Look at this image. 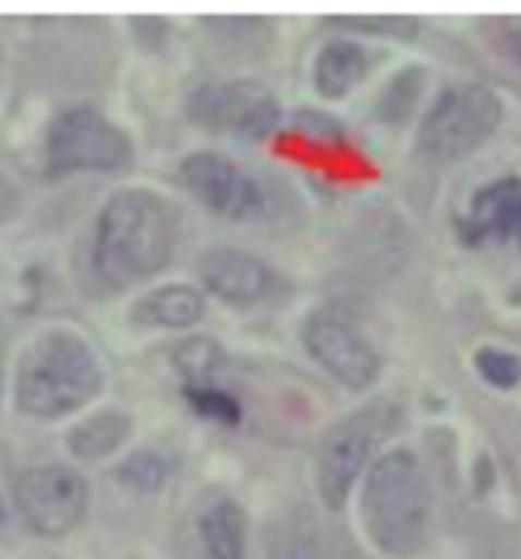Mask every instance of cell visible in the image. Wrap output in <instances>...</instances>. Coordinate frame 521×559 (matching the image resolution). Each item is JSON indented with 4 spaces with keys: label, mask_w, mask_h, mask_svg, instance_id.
Segmentation results:
<instances>
[{
    "label": "cell",
    "mask_w": 521,
    "mask_h": 559,
    "mask_svg": "<svg viewBox=\"0 0 521 559\" xmlns=\"http://www.w3.org/2000/svg\"><path fill=\"white\" fill-rule=\"evenodd\" d=\"M178 367L190 385H202L220 367V348L210 340H190L178 348Z\"/></svg>",
    "instance_id": "17"
},
{
    "label": "cell",
    "mask_w": 521,
    "mask_h": 559,
    "mask_svg": "<svg viewBox=\"0 0 521 559\" xmlns=\"http://www.w3.org/2000/svg\"><path fill=\"white\" fill-rule=\"evenodd\" d=\"M186 397L202 416L208 419H217V423H239L241 407L239 401L232 397L223 389H214L210 382H202V385H186Z\"/></svg>",
    "instance_id": "18"
},
{
    "label": "cell",
    "mask_w": 521,
    "mask_h": 559,
    "mask_svg": "<svg viewBox=\"0 0 521 559\" xmlns=\"http://www.w3.org/2000/svg\"><path fill=\"white\" fill-rule=\"evenodd\" d=\"M390 409L363 407L329 428L317 447V486L329 508H342L351 486L373 459L378 443L388 438Z\"/></svg>",
    "instance_id": "6"
},
{
    "label": "cell",
    "mask_w": 521,
    "mask_h": 559,
    "mask_svg": "<svg viewBox=\"0 0 521 559\" xmlns=\"http://www.w3.org/2000/svg\"><path fill=\"white\" fill-rule=\"evenodd\" d=\"M202 285L232 306H251L268 287L266 263L239 248H214L198 263Z\"/></svg>",
    "instance_id": "11"
},
{
    "label": "cell",
    "mask_w": 521,
    "mask_h": 559,
    "mask_svg": "<svg viewBox=\"0 0 521 559\" xmlns=\"http://www.w3.org/2000/svg\"><path fill=\"white\" fill-rule=\"evenodd\" d=\"M497 95L476 83H461L439 95L421 126V151L433 159H458L478 147L500 126Z\"/></svg>",
    "instance_id": "5"
},
{
    "label": "cell",
    "mask_w": 521,
    "mask_h": 559,
    "mask_svg": "<svg viewBox=\"0 0 521 559\" xmlns=\"http://www.w3.org/2000/svg\"><path fill=\"white\" fill-rule=\"evenodd\" d=\"M0 377H3V370H0Z\"/></svg>",
    "instance_id": "21"
},
{
    "label": "cell",
    "mask_w": 521,
    "mask_h": 559,
    "mask_svg": "<svg viewBox=\"0 0 521 559\" xmlns=\"http://www.w3.org/2000/svg\"><path fill=\"white\" fill-rule=\"evenodd\" d=\"M205 316V297L190 285H165L149 290L134 306V321L144 328L183 331Z\"/></svg>",
    "instance_id": "13"
},
{
    "label": "cell",
    "mask_w": 521,
    "mask_h": 559,
    "mask_svg": "<svg viewBox=\"0 0 521 559\" xmlns=\"http://www.w3.org/2000/svg\"><path fill=\"white\" fill-rule=\"evenodd\" d=\"M463 236L470 242L482 239H521V181L504 178L485 190H478L470 205V214L461 221Z\"/></svg>",
    "instance_id": "12"
},
{
    "label": "cell",
    "mask_w": 521,
    "mask_h": 559,
    "mask_svg": "<svg viewBox=\"0 0 521 559\" xmlns=\"http://www.w3.org/2000/svg\"><path fill=\"white\" fill-rule=\"evenodd\" d=\"M305 346L314 361L348 389H366L378 377L381 361L375 348L351 324H344L342 318L314 316L305 328Z\"/></svg>",
    "instance_id": "10"
},
{
    "label": "cell",
    "mask_w": 521,
    "mask_h": 559,
    "mask_svg": "<svg viewBox=\"0 0 521 559\" xmlns=\"http://www.w3.org/2000/svg\"><path fill=\"white\" fill-rule=\"evenodd\" d=\"M129 435H132V419L120 409H105V413H95L71 428L68 450L76 459H105V455L117 453Z\"/></svg>",
    "instance_id": "16"
},
{
    "label": "cell",
    "mask_w": 521,
    "mask_h": 559,
    "mask_svg": "<svg viewBox=\"0 0 521 559\" xmlns=\"http://www.w3.org/2000/svg\"><path fill=\"white\" fill-rule=\"evenodd\" d=\"M120 474L129 484L141 486V489H153V486H159L165 480V465L159 455L137 453L122 465Z\"/></svg>",
    "instance_id": "20"
},
{
    "label": "cell",
    "mask_w": 521,
    "mask_h": 559,
    "mask_svg": "<svg viewBox=\"0 0 521 559\" xmlns=\"http://www.w3.org/2000/svg\"><path fill=\"white\" fill-rule=\"evenodd\" d=\"M174 214L149 190H125L107 202L95 229V263L113 285H134L162 270L174 251Z\"/></svg>",
    "instance_id": "1"
},
{
    "label": "cell",
    "mask_w": 521,
    "mask_h": 559,
    "mask_svg": "<svg viewBox=\"0 0 521 559\" xmlns=\"http://www.w3.org/2000/svg\"><path fill=\"white\" fill-rule=\"evenodd\" d=\"M476 367L482 377L488 379L492 385H500V389H512L521 379V361L509 352H500V348H482L476 355Z\"/></svg>",
    "instance_id": "19"
},
{
    "label": "cell",
    "mask_w": 521,
    "mask_h": 559,
    "mask_svg": "<svg viewBox=\"0 0 521 559\" xmlns=\"http://www.w3.org/2000/svg\"><path fill=\"white\" fill-rule=\"evenodd\" d=\"M129 163H132L129 135L92 107H71L49 126L46 168L52 178L71 171H120Z\"/></svg>",
    "instance_id": "4"
},
{
    "label": "cell",
    "mask_w": 521,
    "mask_h": 559,
    "mask_svg": "<svg viewBox=\"0 0 521 559\" xmlns=\"http://www.w3.org/2000/svg\"><path fill=\"white\" fill-rule=\"evenodd\" d=\"M101 392V367L86 340L76 333L49 331L37 336L15 377V404L34 419H59L89 404Z\"/></svg>",
    "instance_id": "2"
},
{
    "label": "cell",
    "mask_w": 521,
    "mask_h": 559,
    "mask_svg": "<svg viewBox=\"0 0 521 559\" xmlns=\"http://www.w3.org/2000/svg\"><path fill=\"white\" fill-rule=\"evenodd\" d=\"M198 532L208 559H244L247 520L235 501H214L198 516Z\"/></svg>",
    "instance_id": "14"
},
{
    "label": "cell",
    "mask_w": 521,
    "mask_h": 559,
    "mask_svg": "<svg viewBox=\"0 0 521 559\" xmlns=\"http://www.w3.org/2000/svg\"><path fill=\"white\" fill-rule=\"evenodd\" d=\"M180 178L190 187V193L198 197L210 212L223 214L229 221H244L263 212V187L235 166L232 159H226L220 153L198 151L183 159Z\"/></svg>",
    "instance_id": "9"
},
{
    "label": "cell",
    "mask_w": 521,
    "mask_h": 559,
    "mask_svg": "<svg viewBox=\"0 0 521 559\" xmlns=\"http://www.w3.org/2000/svg\"><path fill=\"white\" fill-rule=\"evenodd\" d=\"M15 508L31 530L59 538L74 532L89 511V484L71 465H40L25 471L13 486Z\"/></svg>",
    "instance_id": "7"
},
{
    "label": "cell",
    "mask_w": 521,
    "mask_h": 559,
    "mask_svg": "<svg viewBox=\"0 0 521 559\" xmlns=\"http://www.w3.org/2000/svg\"><path fill=\"white\" fill-rule=\"evenodd\" d=\"M190 114L195 122H202L208 129H223V132L247 138H263L275 129V122L281 117L271 92L254 80L202 86L193 95Z\"/></svg>",
    "instance_id": "8"
},
{
    "label": "cell",
    "mask_w": 521,
    "mask_h": 559,
    "mask_svg": "<svg viewBox=\"0 0 521 559\" xmlns=\"http://www.w3.org/2000/svg\"><path fill=\"white\" fill-rule=\"evenodd\" d=\"M366 52L358 44H329L320 49V56L314 61V86L324 92L327 98H342L344 92H351L360 80L366 76Z\"/></svg>",
    "instance_id": "15"
},
{
    "label": "cell",
    "mask_w": 521,
    "mask_h": 559,
    "mask_svg": "<svg viewBox=\"0 0 521 559\" xmlns=\"http://www.w3.org/2000/svg\"><path fill=\"white\" fill-rule=\"evenodd\" d=\"M363 523L393 557H412L427 535V484L412 453L381 455L363 486Z\"/></svg>",
    "instance_id": "3"
}]
</instances>
